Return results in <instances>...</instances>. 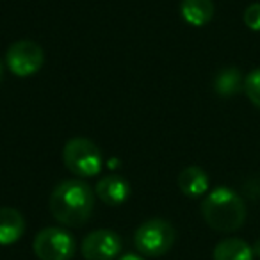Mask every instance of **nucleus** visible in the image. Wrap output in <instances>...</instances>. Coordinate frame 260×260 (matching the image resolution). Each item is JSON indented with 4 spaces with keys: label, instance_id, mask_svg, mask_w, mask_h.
I'll return each instance as SVG.
<instances>
[{
    "label": "nucleus",
    "instance_id": "nucleus-14",
    "mask_svg": "<svg viewBox=\"0 0 260 260\" xmlns=\"http://www.w3.org/2000/svg\"><path fill=\"white\" fill-rule=\"evenodd\" d=\"M244 91L249 102L260 109V68H255L244 79Z\"/></svg>",
    "mask_w": 260,
    "mask_h": 260
},
{
    "label": "nucleus",
    "instance_id": "nucleus-16",
    "mask_svg": "<svg viewBox=\"0 0 260 260\" xmlns=\"http://www.w3.org/2000/svg\"><path fill=\"white\" fill-rule=\"evenodd\" d=\"M119 260H145V258L139 256V255H134V253H128V255H123Z\"/></svg>",
    "mask_w": 260,
    "mask_h": 260
},
{
    "label": "nucleus",
    "instance_id": "nucleus-4",
    "mask_svg": "<svg viewBox=\"0 0 260 260\" xmlns=\"http://www.w3.org/2000/svg\"><path fill=\"white\" fill-rule=\"evenodd\" d=\"M64 166L77 177H94L102 170V152L91 139L73 138L62 150Z\"/></svg>",
    "mask_w": 260,
    "mask_h": 260
},
{
    "label": "nucleus",
    "instance_id": "nucleus-17",
    "mask_svg": "<svg viewBox=\"0 0 260 260\" xmlns=\"http://www.w3.org/2000/svg\"><path fill=\"white\" fill-rule=\"evenodd\" d=\"M251 248H253V255H255L256 258H260V239L251 246Z\"/></svg>",
    "mask_w": 260,
    "mask_h": 260
},
{
    "label": "nucleus",
    "instance_id": "nucleus-6",
    "mask_svg": "<svg viewBox=\"0 0 260 260\" xmlns=\"http://www.w3.org/2000/svg\"><path fill=\"white\" fill-rule=\"evenodd\" d=\"M43 48L30 40L15 41L8 48V54H6L8 68L16 77H30L34 73H38L41 70V66H43Z\"/></svg>",
    "mask_w": 260,
    "mask_h": 260
},
{
    "label": "nucleus",
    "instance_id": "nucleus-2",
    "mask_svg": "<svg viewBox=\"0 0 260 260\" xmlns=\"http://www.w3.org/2000/svg\"><path fill=\"white\" fill-rule=\"evenodd\" d=\"M244 200L228 187H217L210 191L202 202V216L212 230L230 234L246 221Z\"/></svg>",
    "mask_w": 260,
    "mask_h": 260
},
{
    "label": "nucleus",
    "instance_id": "nucleus-18",
    "mask_svg": "<svg viewBox=\"0 0 260 260\" xmlns=\"http://www.w3.org/2000/svg\"><path fill=\"white\" fill-rule=\"evenodd\" d=\"M2 77H4V68H2V62H0V82H2Z\"/></svg>",
    "mask_w": 260,
    "mask_h": 260
},
{
    "label": "nucleus",
    "instance_id": "nucleus-1",
    "mask_svg": "<svg viewBox=\"0 0 260 260\" xmlns=\"http://www.w3.org/2000/svg\"><path fill=\"white\" fill-rule=\"evenodd\" d=\"M94 209V192L82 180H64L52 191L50 212L64 226H82Z\"/></svg>",
    "mask_w": 260,
    "mask_h": 260
},
{
    "label": "nucleus",
    "instance_id": "nucleus-10",
    "mask_svg": "<svg viewBox=\"0 0 260 260\" xmlns=\"http://www.w3.org/2000/svg\"><path fill=\"white\" fill-rule=\"evenodd\" d=\"M178 187L189 198L203 196L209 189V175L200 166H187L178 175Z\"/></svg>",
    "mask_w": 260,
    "mask_h": 260
},
{
    "label": "nucleus",
    "instance_id": "nucleus-8",
    "mask_svg": "<svg viewBox=\"0 0 260 260\" xmlns=\"http://www.w3.org/2000/svg\"><path fill=\"white\" fill-rule=\"evenodd\" d=\"M96 196L105 205H121L130 196V185L119 175H107L96 184Z\"/></svg>",
    "mask_w": 260,
    "mask_h": 260
},
{
    "label": "nucleus",
    "instance_id": "nucleus-15",
    "mask_svg": "<svg viewBox=\"0 0 260 260\" xmlns=\"http://www.w3.org/2000/svg\"><path fill=\"white\" fill-rule=\"evenodd\" d=\"M244 23L249 30H255L258 32L260 30V4L255 2V4L248 6L244 11Z\"/></svg>",
    "mask_w": 260,
    "mask_h": 260
},
{
    "label": "nucleus",
    "instance_id": "nucleus-13",
    "mask_svg": "<svg viewBox=\"0 0 260 260\" xmlns=\"http://www.w3.org/2000/svg\"><path fill=\"white\" fill-rule=\"evenodd\" d=\"M244 87V80L241 77V72L237 68H223L216 75L214 80V89L217 94L224 98H230L237 94Z\"/></svg>",
    "mask_w": 260,
    "mask_h": 260
},
{
    "label": "nucleus",
    "instance_id": "nucleus-9",
    "mask_svg": "<svg viewBox=\"0 0 260 260\" xmlns=\"http://www.w3.org/2000/svg\"><path fill=\"white\" fill-rule=\"evenodd\" d=\"M25 232L22 212L13 207H0V246L15 244Z\"/></svg>",
    "mask_w": 260,
    "mask_h": 260
},
{
    "label": "nucleus",
    "instance_id": "nucleus-7",
    "mask_svg": "<svg viewBox=\"0 0 260 260\" xmlns=\"http://www.w3.org/2000/svg\"><path fill=\"white\" fill-rule=\"evenodd\" d=\"M121 248V237L116 232L94 230L84 237L80 251L86 260H114Z\"/></svg>",
    "mask_w": 260,
    "mask_h": 260
},
{
    "label": "nucleus",
    "instance_id": "nucleus-5",
    "mask_svg": "<svg viewBox=\"0 0 260 260\" xmlns=\"http://www.w3.org/2000/svg\"><path fill=\"white\" fill-rule=\"evenodd\" d=\"M32 249L40 260H70L75 255V239L64 228L48 226L36 234Z\"/></svg>",
    "mask_w": 260,
    "mask_h": 260
},
{
    "label": "nucleus",
    "instance_id": "nucleus-11",
    "mask_svg": "<svg viewBox=\"0 0 260 260\" xmlns=\"http://www.w3.org/2000/svg\"><path fill=\"white\" fill-rule=\"evenodd\" d=\"M182 18L192 27H203L214 18L212 0H182Z\"/></svg>",
    "mask_w": 260,
    "mask_h": 260
},
{
    "label": "nucleus",
    "instance_id": "nucleus-12",
    "mask_svg": "<svg viewBox=\"0 0 260 260\" xmlns=\"http://www.w3.org/2000/svg\"><path fill=\"white\" fill-rule=\"evenodd\" d=\"M214 260H253V248L246 241L237 237L223 239L216 244L212 253Z\"/></svg>",
    "mask_w": 260,
    "mask_h": 260
},
{
    "label": "nucleus",
    "instance_id": "nucleus-3",
    "mask_svg": "<svg viewBox=\"0 0 260 260\" xmlns=\"http://www.w3.org/2000/svg\"><path fill=\"white\" fill-rule=\"evenodd\" d=\"M177 232L166 219H148L136 230L134 244L145 256H162L173 248Z\"/></svg>",
    "mask_w": 260,
    "mask_h": 260
}]
</instances>
